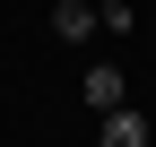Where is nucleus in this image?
<instances>
[{"label": "nucleus", "instance_id": "obj_2", "mask_svg": "<svg viewBox=\"0 0 156 147\" xmlns=\"http://www.w3.org/2000/svg\"><path fill=\"white\" fill-rule=\"evenodd\" d=\"M78 95H87L95 113H122V104H130V95H122V69H113V61H95L87 78H78Z\"/></svg>", "mask_w": 156, "mask_h": 147}, {"label": "nucleus", "instance_id": "obj_1", "mask_svg": "<svg viewBox=\"0 0 156 147\" xmlns=\"http://www.w3.org/2000/svg\"><path fill=\"white\" fill-rule=\"evenodd\" d=\"M95 147H156V130H147L139 104H122V113H104V138H95Z\"/></svg>", "mask_w": 156, "mask_h": 147}, {"label": "nucleus", "instance_id": "obj_3", "mask_svg": "<svg viewBox=\"0 0 156 147\" xmlns=\"http://www.w3.org/2000/svg\"><path fill=\"white\" fill-rule=\"evenodd\" d=\"M95 35V0H61L52 9V43H87Z\"/></svg>", "mask_w": 156, "mask_h": 147}, {"label": "nucleus", "instance_id": "obj_4", "mask_svg": "<svg viewBox=\"0 0 156 147\" xmlns=\"http://www.w3.org/2000/svg\"><path fill=\"white\" fill-rule=\"evenodd\" d=\"M95 26H113V35H130V26H139V9H130V0H95Z\"/></svg>", "mask_w": 156, "mask_h": 147}]
</instances>
